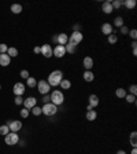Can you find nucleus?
Segmentation results:
<instances>
[{"mask_svg": "<svg viewBox=\"0 0 137 154\" xmlns=\"http://www.w3.org/2000/svg\"><path fill=\"white\" fill-rule=\"evenodd\" d=\"M62 80H63V72H62V70H52V72L49 73V76H48L47 83L52 88V87H58Z\"/></svg>", "mask_w": 137, "mask_h": 154, "instance_id": "nucleus-1", "label": "nucleus"}, {"mask_svg": "<svg viewBox=\"0 0 137 154\" xmlns=\"http://www.w3.org/2000/svg\"><path fill=\"white\" fill-rule=\"evenodd\" d=\"M49 98H51V103H54L55 106L63 105V102H65V95H63V92H62L60 89H55V91H52V94L49 95Z\"/></svg>", "mask_w": 137, "mask_h": 154, "instance_id": "nucleus-2", "label": "nucleus"}, {"mask_svg": "<svg viewBox=\"0 0 137 154\" xmlns=\"http://www.w3.org/2000/svg\"><path fill=\"white\" fill-rule=\"evenodd\" d=\"M41 113L47 117H52L58 113V106H55L54 103H51V102L45 103V105H43V107H41Z\"/></svg>", "mask_w": 137, "mask_h": 154, "instance_id": "nucleus-3", "label": "nucleus"}, {"mask_svg": "<svg viewBox=\"0 0 137 154\" xmlns=\"http://www.w3.org/2000/svg\"><path fill=\"white\" fill-rule=\"evenodd\" d=\"M82 40H84V36H82V33L80 31H73V33L68 36V43L75 45V47H77Z\"/></svg>", "mask_w": 137, "mask_h": 154, "instance_id": "nucleus-4", "label": "nucleus"}, {"mask_svg": "<svg viewBox=\"0 0 137 154\" xmlns=\"http://www.w3.org/2000/svg\"><path fill=\"white\" fill-rule=\"evenodd\" d=\"M4 142L8 146H14V144H17L19 142V136H18L17 132H8V134L4 136Z\"/></svg>", "mask_w": 137, "mask_h": 154, "instance_id": "nucleus-5", "label": "nucleus"}, {"mask_svg": "<svg viewBox=\"0 0 137 154\" xmlns=\"http://www.w3.org/2000/svg\"><path fill=\"white\" fill-rule=\"evenodd\" d=\"M37 89L41 95H47L51 91V87L47 83V80H40V81H37Z\"/></svg>", "mask_w": 137, "mask_h": 154, "instance_id": "nucleus-6", "label": "nucleus"}, {"mask_svg": "<svg viewBox=\"0 0 137 154\" xmlns=\"http://www.w3.org/2000/svg\"><path fill=\"white\" fill-rule=\"evenodd\" d=\"M52 55H54L55 58H63L66 55V48L65 45H55L54 48H52Z\"/></svg>", "mask_w": 137, "mask_h": 154, "instance_id": "nucleus-7", "label": "nucleus"}, {"mask_svg": "<svg viewBox=\"0 0 137 154\" xmlns=\"http://www.w3.org/2000/svg\"><path fill=\"white\" fill-rule=\"evenodd\" d=\"M7 127L10 128V132H18L22 128V121L19 120H11L10 123H7Z\"/></svg>", "mask_w": 137, "mask_h": 154, "instance_id": "nucleus-8", "label": "nucleus"}, {"mask_svg": "<svg viewBox=\"0 0 137 154\" xmlns=\"http://www.w3.org/2000/svg\"><path fill=\"white\" fill-rule=\"evenodd\" d=\"M24 105H25V109L32 110L34 106H37V99L34 96H29V98L24 99Z\"/></svg>", "mask_w": 137, "mask_h": 154, "instance_id": "nucleus-9", "label": "nucleus"}, {"mask_svg": "<svg viewBox=\"0 0 137 154\" xmlns=\"http://www.w3.org/2000/svg\"><path fill=\"white\" fill-rule=\"evenodd\" d=\"M25 84L22 83H15L14 84V88H13V92L15 94V96H22L25 94Z\"/></svg>", "mask_w": 137, "mask_h": 154, "instance_id": "nucleus-10", "label": "nucleus"}, {"mask_svg": "<svg viewBox=\"0 0 137 154\" xmlns=\"http://www.w3.org/2000/svg\"><path fill=\"white\" fill-rule=\"evenodd\" d=\"M68 43V36L66 33H59L56 36V44L59 45H66Z\"/></svg>", "mask_w": 137, "mask_h": 154, "instance_id": "nucleus-11", "label": "nucleus"}, {"mask_svg": "<svg viewBox=\"0 0 137 154\" xmlns=\"http://www.w3.org/2000/svg\"><path fill=\"white\" fill-rule=\"evenodd\" d=\"M88 100H89V106L93 107V109L99 106L100 100H99V96L96 95V94H91V95H89V98H88Z\"/></svg>", "mask_w": 137, "mask_h": 154, "instance_id": "nucleus-12", "label": "nucleus"}, {"mask_svg": "<svg viewBox=\"0 0 137 154\" xmlns=\"http://www.w3.org/2000/svg\"><path fill=\"white\" fill-rule=\"evenodd\" d=\"M102 33L106 34V36H110L111 33H114V26L111 24H108V22L103 24L102 25Z\"/></svg>", "mask_w": 137, "mask_h": 154, "instance_id": "nucleus-13", "label": "nucleus"}, {"mask_svg": "<svg viewBox=\"0 0 137 154\" xmlns=\"http://www.w3.org/2000/svg\"><path fill=\"white\" fill-rule=\"evenodd\" d=\"M41 54L44 55L45 58H51L52 57V47L49 44L41 45Z\"/></svg>", "mask_w": 137, "mask_h": 154, "instance_id": "nucleus-14", "label": "nucleus"}, {"mask_svg": "<svg viewBox=\"0 0 137 154\" xmlns=\"http://www.w3.org/2000/svg\"><path fill=\"white\" fill-rule=\"evenodd\" d=\"M10 63H11V58L8 57V54H0V66H10Z\"/></svg>", "mask_w": 137, "mask_h": 154, "instance_id": "nucleus-15", "label": "nucleus"}, {"mask_svg": "<svg viewBox=\"0 0 137 154\" xmlns=\"http://www.w3.org/2000/svg\"><path fill=\"white\" fill-rule=\"evenodd\" d=\"M102 11L104 14H111L114 11V8H113V6H111V1H104V3L102 4Z\"/></svg>", "mask_w": 137, "mask_h": 154, "instance_id": "nucleus-16", "label": "nucleus"}, {"mask_svg": "<svg viewBox=\"0 0 137 154\" xmlns=\"http://www.w3.org/2000/svg\"><path fill=\"white\" fill-rule=\"evenodd\" d=\"M82 65H84V69L85 70H91L93 68V59L91 57H85L84 61H82Z\"/></svg>", "mask_w": 137, "mask_h": 154, "instance_id": "nucleus-17", "label": "nucleus"}, {"mask_svg": "<svg viewBox=\"0 0 137 154\" xmlns=\"http://www.w3.org/2000/svg\"><path fill=\"white\" fill-rule=\"evenodd\" d=\"M85 117H86V120L88 121H95L96 118H97V113H96V110H86V114H85Z\"/></svg>", "mask_w": 137, "mask_h": 154, "instance_id": "nucleus-18", "label": "nucleus"}, {"mask_svg": "<svg viewBox=\"0 0 137 154\" xmlns=\"http://www.w3.org/2000/svg\"><path fill=\"white\" fill-rule=\"evenodd\" d=\"M82 77H84V80H85L86 83H92L93 80H95V74H93L91 70H85L84 74H82Z\"/></svg>", "mask_w": 137, "mask_h": 154, "instance_id": "nucleus-19", "label": "nucleus"}, {"mask_svg": "<svg viewBox=\"0 0 137 154\" xmlns=\"http://www.w3.org/2000/svg\"><path fill=\"white\" fill-rule=\"evenodd\" d=\"M59 86H60V88H63V91H67V89L71 88V81H70V80L63 79L60 81V84H59Z\"/></svg>", "mask_w": 137, "mask_h": 154, "instance_id": "nucleus-20", "label": "nucleus"}, {"mask_svg": "<svg viewBox=\"0 0 137 154\" xmlns=\"http://www.w3.org/2000/svg\"><path fill=\"white\" fill-rule=\"evenodd\" d=\"M129 143L133 146V147H137V132L136 131H133L132 134H130L129 136Z\"/></svg>", "mask_w": 137, "mask_h": 154, "instance_id": "nucleus-21", "label": "nucleus"}, {"mask_svg": "<svg viewBox=\"0 0 137 154\" xmlns=\"http://www.w3.org/2000/svg\"><path fill=\"white\" fill-rule=\"evenodd\" d=\"M122 6H125L127 10H132L136 7V0H125V1H122Z\"/></svg>", "mask_w": 137, "mask_h": 154, "instance_id": "nucleus-22", "label": "nucleus"}, {"mask_svg": "<svg viewBox=\"0 0 137 154\" xmlns=\"http://www.w3.org/2000/svg\"><path fill=\"white\" fill-rule=\"evenodd\" d=\"M65 48H66V54H75V51H77V47L70 44V43H67L65 45Z\"/></svg>", "mask_w": 137, "mask_h": 154, "instance_id": "nucleus-23", "label": "nucleus"}, {"mask_svg": "<svg viewBox=\"0 0 137 154\" xmlns=\"http://www.w3.org/2000/svg\"><path fill=\"white\" fill-rule=\"evenodd\" d=\"M26 84L30 87V88H34V87H37V80L30 76V77H27L26 79Z\"/></svg>", "mask_w": 137, "mask_h": 154, "instance_id": "nucleus-24", "label": "nucleus"}, {"mask_svg": "<svg viewBox=\"0 0 137 154\" xmlns=\"http://www.w3.org/2000/svg\"><path fill=\"white\" fill-rule=\"evenodd\" d=\"M7 54H8L10 58H15V57H18V50L15 47H10L7 50Z\"/></svg>", "mask_w": 137, "mask_h": 154, "instance_id": "nucleus-25", "label": "nucleus"}, {"mask_svg": "<svg viewBox=\"0 0 137 154\" xmlns=\"http://www.w3.org/2000/svg\"><path fill=\"white\" fill-rule=\"evenodd\" d=\"M11 11H13L14 14H21L22 13V6H21V4H13V6H11Z\"/></svg>", "mask_w": 137, "mask_h": 154, "instance_id": "nucleus-26", "label": "nucleus"}, {"mask_svg": "<svg viewBox=\"0 0 137 154\" xmlns=\"http://www.w3.org/2000/svg\"><path fill=\"white\" fill-rule=\"evenodd\" d=\"M107 40H108L110 44H115L116 41H118V36L115 33H111L110 36H107Z\"/></svg>", "mask_w": 137, "mask_h": 154, "instance_id": "nucleus-27", "label": "nucleus"}, {"mask_svg": "<svg viewBox=\"0 0 137 154\" xmlns=\"http://www.w3.org/2000/svg\"><path fill=\"white\" fill-rule=\"evenodd\" d=\"M126 89H125V88H118V89H116V91H115V95L116 96H118V98H125V96H126Z\"/></svg>", "mask_w": 137, "mask_h": 154, "instance_id": "nucleus-28", "label": "nucleus"}, {"mask_svg": "<svg viewBox=\"0 0 137 154\" xmlns=\"http://www.w3.org/2000/svg\"><path fill=\"white\" fill-rule=\"evenodd\" d=\"M114 25H115L116 28H122L123 26V18L122 17H116L115 19H114Z\"/></svg>", "mask_w": 137, "mask_h": 154, "instance_id": "nucleus-29", "label": "nucleus"}, {"mask_svg": "<svg viewBox=\"0 0 137 154\" xmlns=\"http://www.w3.org/2000/svg\"><path fill=\"white\" fill-rule=\"evenodd\" d=\"M125 99H126V102H127V103H136V96L132 95V94H126Z\"/></svg>", "mask_w": 137, "mask_h": 154, "instance_id": "nucleus-30", "label": "nucleus"}, {"mask_svg": "<svg viewBox=\"0 0 137 154\" xmlns=\"http://www.w3.org/2000/svg\"><path fill=\"white\" fill-rule=\"evenodd\" d=\"M8 132H10V128L7 127V124H6V125H1V127H0V135L6 136V135L8 134Z\"/></svg>", "mask_w": 137, "mask_h": 154, "instance_id": "nucleus-31", "label": "nucleus"}, {"mask_svg": "<svg viewBox=\"0 0 137 154\" xmlns=\"http://www.w3.org/2000/svg\"><path fill=\"white\" fill-rule=\"evenodd\" d=\"M111 6H113L114 10L121 8V7H122V1H121V0H114V1H111Z\"/></svg>", "mask_w": 137, "mask_h": 154, "instance_id": "nucleus-32", "label": "nucleus"}, {"mask_svg": "<svg viewBox=\"0 0 137 154\" xmlns=\"http://www.w3.org/2000/svg\"><path fill=\"white\" fill-rule=\"evenodd\" d=\"M129 92L132 94V95L136 96V94H137V86L136 84H132V86L129 87Z\"/></svg>", "mask_w": 137, "mask_h": 154, "instance_id": "nucleus-33", "label": "nucleus"}, {"mask_svg": "<svg viewBox=\"0 0 137 154\" xmlns=\"http://www.w3.org/2000/svg\"><path fill=\"white\" fill-rule=\"evenodd\" d=\"M32 113H33L34 116H40V114H41V107L34 106L33 109H32Z\"/></svg>", "mask_w": 137, "mask_h": 154, "instance_id": "nucleus-34", "label": "nucleus"}, {"mask_svg": "<svg viewBox=\"0 0 137 154\" xmlns=\"http://www.w3.org/2000/svg\"><path fill=\"white\" fill-rule=\"evenodd\" d=\"M21 117H22V118H27V117H29V110L24 107V109L21 110Z\"/></svg>", "mask_w": 137, "mask_h": 154, "instance_id": "nucleus-35", "label": "nucleus"}, {"mask_svg": "<svg viewBox=\"0 0 137 154\" xmlns=\"http://www.w3.org/2000/svg\"><path fill=\"white\" fill-rule=\"evenodd\" d=\"M14 103L19 106V105H22V103H24V98H22V96H15V99H14Z\"/></svg>", "mask_w": 137, "mask_h": 154, "instance_id": "nucleus-36", "label": "nucleus"}, {"mask_svg": "<svg viewBox=\"0 0 137 154\" xmlns=\"http://www.w3.org/2000/svg\"><path fill=\"white\" fill-rule=\"evenodd\" d=\"M127 34H129L130 37L133 39V40H136V39H137V31H136V29H132V31H129V33H127Z\"/></svg>", "mask_w": 137, "mask_h": 154, "instance_id": "nucleus-37", "label": "nucleus"}, {"mask_svg": "<svg viewBox=\"0 0 137 154\" xmlns=\"http://www.w3.org/2000/svg\"><path fill=\"white\" fill-rule=\"evenodd\" d=\"M21 77H22V79H27V77H30V74H29V72H27V70H21Z\"/></svg>", "mask_w": 137, "mask_h": 154, "instance_id": "nucleus-38", "label": "nucleus"}, {"mask_svg": "<svg viewBox=\"0 0 137 154\" xmlns=\"http://www.w3.org/2000/svg\"><path fill=\"white\" fill-rule=\"evenodd\" d=\"M7 50H8L7 44H0V54H6Z\"/></svg>", "mask_w": 137, "mask_h": 154, "instance_id": "nucleus-39", "label": "nucleus"}, {"mask_svg": "<svg viewBox=\"0 0 137 154\" xmlns=\"http://www.w3.org/2000/svg\"><path fill=\"white\" fill-rule=\"evenodd\" d=\"M132 50H133V55H137V43H136V40L132 41Z\"/></svg>", "mask_w": 137, "mask_h": 154, "instance_id": "nucleus-40", "label": "nucleus"}, {"mask_svg": "<svg viewBox=\"0 0 137 154\" xmlns=\"http://www.w3.org/2000/svg\"><path fill=\"white\" fill-rule=\"evenodd\" d=\"M49 102H51V98H49V95H48V94L43 96V103H44V105H45V103H49Z\"/></svg>", "mask_w": 137, "mask_h": 154, "instance_id": "nucleus-41", "label": "nucleus"}, {"mask_svg": "<svg viewBox=\"0 0 137 154\" xmlns=\"http://www.w3.org/2000/svg\"><path fill=\"white\" fill-rule=\"evenodd\" d=\"M119 29H121V33H122V34H127V33H129V29H127L125 25H123L122 28H119Z\"/></svg>", "mask_w": 137, "mask_h": 154, "instance_id": "nucleus-42", "label": "nucleus"}, {"mask_svg": "<svg viewBox=\"0 0 137 154\" xmlns=\"http://www.w3.org/2000/svg\"><path fill=\"white\" fill-rule=\"evenodd\" d=\"M34 54H41V47H34Z\"/></svg>", "mask_w": 137, "mask_h": 154, "instance_id": "nucleus-43", "label": "nucleus"}, {"mask_svg": "<svg viewBox=\"0 0 137 154\" xmlns=\"http://www.w3.org/2000/svg\"><path fill=\"white\" fill-rule=\"evenodd\" d=\"M130 154H137V149L133 147V149H132V151H130Z\"/></svg>", "mask_w": 137, "mask_h": 154, "instance_id": "nucleus-44", "label": "nucleus"}, {"mask_svg": "<svg viewBox=\"0 0 137 154\" xmlns=\"http://www.w3.org/2000/svg\"><path fill=\"white\" fill-rule=\"evenodd\" d=\"M116 154H126V151L125 150H118L116 151Z\"/></svg>", "mask_w": 137, "mask_h": 154, "instance_id": "nucleus-45", "label": "nucleus"}, {"mask_svg": "<svg viewBox=\"0 0 137 154\" xmlns=\"http://www.w3.org/2000/svg\"><path fill=\"white\" fill-rule=\"evenodd\" d=\"M0 89H1V86H0Z\"/></svg>", "mask_w": 137, "mask_h": 154, "instance_id": "nucleus-46", "label": "nucleus"}]
</instances>
